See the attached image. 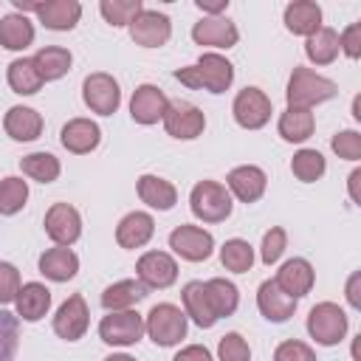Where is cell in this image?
I'll use <instances>...</instances> for the list:
<instances>
[{
  "mask_svg": "<svg viewBox=\"0 0 361 361\" xmlns=\"http://www.w3.org/2000/svg\"><path fill=\"white\" fill-rule=\"evenodd\" d=\"M336 93H338V85L333 79L319 76L316 71L296 65L293 73H290V79H288L285 99H288V107H305V110H310L313 104L330 102Z\"/></svg>",
  "mask_w": 361,
  "mask_h": 361,
  "instance_id": "1",
  "label": "cell"
},
{
  "mask_svg": "<svg viewBox=\"0 0 361 361\" xmlns=\"http://www.w3.org/2000/svg\"><path fill=\"white\" fill-rule=\"evenodd\" d=\"M189 209L197 220L203 223H223L231 209H234V200L228 195V189L217 180H197L189 192Z\"/></svg>",
  "mask_w": 361,
  "mask_h": 361,
  "instance_id": "2",
  "label": "cell"
},
{
  "mask_svg": "<svg viewBox=\"0 0 361 361\" xmlns=\"http://www.w3.org/2000/svg\"><path fill=\"white\" fill-rule=\"evenodd\" d=\"M144 333L158 347H175L180 338H186V313L178 305L161 302L155 305L144 319Z\"/></svg>",
  "mask_w": 361,
  "mask_h": 361,
  "instance_id": "3",
  "label": "cell"
},
{
  "mask_svg": "<svg viewBox=\"0 0 361 361\" xmlns=\"http://www.w3.org/2000/svg\"><path fill=\"white\" fill-rule=\"evenodd\" d=\"M347 327H350V319L336 302H319L307 313V333L322 347H336L338 341H344Z\"/></svg>",
  "mask_w": 361,
  "mask_h": 361,
  "instance_id": "4",
  "label": "cell"
},
{
  "mask_svg": "<svg viewBox=\"0 0 361 361\" xmlns=\"http://www.w3.org/2000/svg\"><path fill=\"white\" fill-rule=\"evenodd\" d=\"M144 336V316L138 310H110L99 322V338L110 347L138 344Z\"/></svg>",
  "mask_w": 361,
  "mask_h": 361,
  "instance_id": "5",
  "label": "cell"
},
{
  "mask_svg": "<svg viewBox=\"0 0 361 361\" xmlns=\"http://www.w3.org/2000/svg\"><path fill=\"white\" fill-rule=\"evenodd\" d=\"M82 99L90 107V113L113 116L118 110V104H121V90H118V82L110 73L96 71V73H87L85 76V82H82Z\"/></svg>",
  "mask_w": 361,
  "mask_h": 361,
  "instance_id": "6",
  "label": "cell"
},
{
  "mask_svg": "<svg viewBox=\"0 0 361 361\" xmlns=\"http://www.w3.org/2000/svg\"><path fill=\"white\" fill-rule=\"evenodd\" d=\"M161 121H164V130H166L172 138H178V141H192V138H197V135L203 133V127H206L203 110H200L197 104H192V102H183V99L169 102Z\"/></svg>",
  "mask_w": 361,
  "mask_h": 361,
  "instance_id": "7",
  "label": "cell"
},
{
  "mask_svg": "<svg viewBox=\"0 0 361 361\" xmlns=\"http://www.w3.org/2000/svg\"><path fill=\"white\" fill-rule=\"evenodd\" d=\"M130 28V37L135 45L141 48H161L169 42L172 37V23L164 11H155V8H141L133 23L127 25Z\"/></svg>",
  "mask_w": 361,
  "mask_h": 361,
  "instance_id": "8",
  "label": "cell"
},
{
  "mask_svg": "<svg viewBox=\"0 0 361 361\" xmlns=\"http://www.w3.org/2000/svg\"><path fill=\"white\" fill-rule=\"evenodd\" d=\"M231 113H234V121L243 130H259V127H265L271 121L274 107H271V99L259 87H243L234 96Z\"/></svg>",
  "mask_w": 361,
  "mask_h": 361,
  "instance_id": "9",
  "label": "cell"
},
{
  "mask_svg": "<svg viewBox=\"0 0 361 361\" xmlns=\"http://www.w3.org/2000/svg\"><path fill=\"white\" fill-rule=\"evenodd\" d=\"M169 248L186 262H203L214 251V237H212V231H206L200 226L183 223V226L169 231Z\"/></svg>",
  "mask_w": 361,
  "mask_h": 361,
  "instance_id": "10",
  "label": "cell"
},
{
  "mask_svg": "<svg viewBox=\"0 0 361 361\" xmlns=\"http://www.w3.org/2000/svg\"><path fill=\"white\" fill-rule=\"evenodd\" d=\"M87 324H90V310H87V302L82 293H71L56 316H54V333L65 341H79L85 333H87Z\"/></svg>",
  "mask_w": 361,
  "mask_h": 361,
  "instance_id": "11",
  "label": "cell"
},
{
  "mask_svg": "<svg viewBox=\"0 0 361 361\" xmlns=\"http://www.w3.org/2000/svg\"><path fill=\"white\" fill-rule=\"evenodd\" d=\"M42 226H45V234L56 245H65V248H71L82 237V217L71 203H54L45 212Z\"/></svg>",
  "mask_w": 361,
  "mask_h": 361,
  "instance_id": "12",
  "label": "cell"
},
{
  "mask_svg": "<svg viewBox=\"0 0 361 361\" xmlns=\"http://www.w3.org/2000/svg\"><path fill=\"white\" fill-rule=\"evenodd\" d=\"M135 274H138V279H141L147 288L164 290V288L175 285V279H178V262H175L172 254H166V251H147V254L138 257Z\"/></svg>",
  "mask_w": 361,
  "mask_h": 361,
  "instance_id": "13",
  "label": "cell"
},
{
  "mask_svg": "<svg viewBox=\"0 0 361 361\" xmlns=\"http://www.w3.org/2000/svg\"><path fill=\"white\" fill-rule=\"evenodd\" d=\"M226 189L240 203H257L265 195V189H268V175L259 166H254V164H243V166H234L228 172Z\"/></svg>",
  "mask_w": 361,
  "mask_h": 361,
  "instance_id": "14",
  "label": "cell"
},
{
  "mask_svg": "<svg viewBox=\"0 0 361 361\" xmlns=\"http://www.w3.org/2000/svg\"><path fill=\"white\" fill-rule=\"evenodd\" d=\"M195 71H197L200 90H209V93H226L231 87V82H234V65L226 56L214 54V51L203 54L195 62Z\"/></svg>",
  "mask_w": 361,
  "mask_h": 361,
  "instance_id": "15",
  "label": "cell"
},
{
  "mask_svg": "<svg viewBox=\"0 0 361 361\" xmlns=\"http://www.w3.org/2000/svg\"><path fill=\"white\" fill-rule=\"evenodd\" d=\"M166 93L158 87V85H138L133 99H130V116L135 124H158L166 113Z\"/></svg>",
  "mask_w": 361,
  "mask_h": 361,
  "instance_id": "16",
  "label": "cell"
},
{
  "mask_svg": "<svg viewBox=\"0 0 361 361\" xmlns=\"http://www.w3.org/2000/svg\"><path fill=\"white\" fill-rule=\"evenodd\" d=\"M274 282H276L288 296H293V299L299 302L302 296L310 293V288H313V282H316V271H313V265H310L307 259L293 257V259L282 262V268L276 271Z\"/></svg>",
  "mask_w": 361,
  "mask_h": 361,
  "instance_id": "17",
  "label": "cell"
},
{
  "mask_svg": "<svg viewBox=\"0 0 361 361\" xmlns=\"http://www.w3.org/2000/svg\"><path fill=\"white\" fill-rule=\"evenodd\" d=\"M192 39L209 48H234L240 31L228 17H203L200 23L192 25Z\"/></svg>",
  "mask_w": 361,
  "mask_h": 361,
  "instance_id": "18",
  "label": "cell"
},
{
  "mask_svg": "<svg viewBox=\"0 0 361 361\" xmlns=\"http://www.w3.org/2000/svg\"><path fill=\"white\" fill-rule=\"evenodd\" d=\"M155 234V220L149 212H130L116 226V243L127 251L144 248Z\"/></svg>",
  "mask_w": 361,
  "mask_h": 361,
  "instance_id": "19",
  "label": "cell"
},
{
  "mask_svg": "<svg viewBox=\"0 0 361 361\" xmlns=\"http://www.w3.org/2000/svg\"><path fill=\"white\" fill-rule=\"evenodd\" d=\"M257 307L268 322H288L296 313V299L288 296L274 279H265L257 290Z\"/></svg>",
  "mask_w": 361,
  "mask_h": 361,
  "instance_id": "20",
  "label": "cell"
},
{
  "mask_svg": "<svg viewBox=\"0 0 361 361\" xmlns=\"http://www.w3.org/2000/svg\"><path fill=\"white\" fill-rule=\"evenodd\" d=\"M59 141H62V147H65L68 152H73V155H87V152H93V149L99 147L102 130H99V124L90 121V118H71V121L62 127Z\"/></svg>",
  "mask_w": 361,
  "mask_h": 361,
  "instance_id": "21",
  "label": "cell"
},
{
  "mask_svg": "<svg viewBox=\"0 0 361 361\" xmlns=\"http://www.w3.org/2000/svg\"><path fill=\"white\" fill-rule=\"evenodd\" d=\"M3 130L14 141H37L42 135V116L34 107L14 104L3 116Z\"/></svg>",
  "mask_w": 361,
  "mask_h": 361,
  "instance_id": "22",
  "label": "cell"
},
{
  "mask_svg": "<svg viewBox=\"0 0 361 361\" xmlns=\"http://www.w3.org/2000/svg\"><path fill=\"white\" fill-rule=\"evenodd\" d=\"M82 17L79 0H45L37 8V20L51 31H71Z\"/></svg>",
  "mask_w": 361,
  "mask_h": 361,
  "instance_id": "23",
  "label": "cell"
},
{
  "mask_svg": "<svg viewBox=\"0 0 361 361\" xmlns=\"http://www.w3.org/2000/svg\"><path fill=\"white\" fill-rule=\"evenodd\" d=\"M285 28L296 37H310L322 28V6L313 0H293L285 6Z\"/></svg>",
  "mask_w": 361,
  "mask_h": 361,
  "instance_id": "24",
  "label": "cell"
},
{
  "mask_svg": "<svg viewBox=\"0 0 361 361\" xmlns=\"http://www.w3.org/2000/svg\"><path fill=\"white\" fill-rule=\"evenodd\" d=\"M180 299H183V313H186L197 327H203V330L214 327L217 316H214V310H212V302H209V293H206V282H200V279L186 282L183 290H180Z\"/></svg>",
  "mask_w": 361,
  "mask_h": 361,
  "instance_id": "25",
  "label": "cell"
},
{
  "mask_svg": "<svg viewBox=\"0 0 361 361\" xmlns=\"http://www.w3.org/2000/svg\"><path fill=\"white\" fill-rule=\"evenodd\" d=\"M37 265H39V274H42L45 279H51V282H68V279H73L76 271H79V257H76L71 248L56 245V248L42 251Z\"/></svg>",
  "mask_w": 361,
  "mask_h": 361,
  "instance_id": "26",
  "label": "cell"
},
{
  "mask_svg": "<svg viewBox=\"0 0 361 361\" xmlns=\"http://www.w3.org/2000/svg\"><path fill=\"white\" fill-rule=\"evenodd\" d=\"M14 305H17V319L39 322L51 307V290L42 282H25V285H20Z\"/></svg>",
  "mask_w": 361,
  "mask_h": 361,
  "instance_id": "27",
  "label": "cell"
},
{
  "mask_svg": "<svg viewBox=\"0 0 361 361\" xmlns=\"http://www.w3.org/2000/svg\"><path fill=\"white\" fill-rule=\"evenodd\" d=\"M135 189H138L141 203H147L149 209L169 212V209L178 203V189H175V183H169L166 178H158V175H141Z\"/></svg>",
  "mask_w": 361,
  "mask_h": 361,
  "instance_id": "28",
  "label": "cell"
},
{
  "mask_svg": "<svg viewBox=\"0 0 361 361\" xmlns=\"http://www.w3.org/2000/svg\"><path fill=\"white\" fill-rule=\"evenodd\" d=\"M149 293V288L141 282V279H121V282H113L102 290V307L110 313V310H130L133 305H138L144 296Z\"/></svg>",
  "mask_w": 361,
  "mask_h": 361,
  "instance_id": "29",
  "label": "cell"
},
{
  "mask_svg": "<svg viewBox=\"0 0 361 361\" xmlns=\"http://www.w3.org/2000/svg\"><path fill=\"white\" fill-rule=\"evenodd\" d=\"M276 130H279L282 141H288V144H302V141H307V138L313 135L316 118H313V113L305 110V107H285V113L279 116Z\"/></svg>",
  "mask_w": 361,
  "mask_h": 361,
  "instance_id": "30",
  "label": "cell"
},
{
  "mask_svg": "<svg viewBox=\"0 0 361 361\" xmlns=\"http://www.w3.org/2000/svg\"><path fill=\"white\" fill-rule=\"evenodd\" d=\"M34 42V25L25 14H6L0 17V45L6 51H25Z\"/></svg>",
  "mask_w": 361,
  "mask_h": 361,
  "instance_id": "31",
  "label": "cell"
},
{
  "mask_svg": "<svg viewBox=\"0 0 361 361\" xmlns=\"http://www.w3.org/2000/svg\"><path fill=\"white\" fill-rule=\"evenodd\" d=\"M31 59H34V65H37L42 82H56V79H62V76L71 71V62H73L71 51L62 48V45H45V48H39Z\"/></svg>",
  "mask_w": 361,
  "mask_h": 361,
  "instance_id": "32",
  "label": "cell"
},
{
  "mask_svg": "<svg viewBox=\"0 0 361 361\" xmlns=\"http://www.w3.org/2000/svg\"><path fill=\"white\" fill-rule=\"evenodd\" d=\"M6 79H8V87L14 93H20V96H34L45 85L42 76H39V71H37V65H34V59H25V56L8 62Z\"/></svg>",
  "mask_w": 361,
  "mask_h": 361,
  "instance_id": "33",
  "label": "cell"
},
{
  "mask_svg": "<svg viewBox=\"0 0 361 361\" xmlns=\"http://www.w3.org/2000/svg\"><path fill=\"white\" fill-rule=\"evenodd\" d=\"M305 54H307V59H310L313 65H330V62L338 56V31L322 25L316 34L307 37Z\"/></svg>",
  "mask_w": 361,
  "mask_h": 361,
  "instance_id": "34",
  "label": "cell"
},
{
  "mask_svg": "<svg viewBox=\"0 0 361 361\" xmlns=\"http://www.w3.org/2000/svg\"><path fill=\"white\" fill-rule=\"evenodd\" d=\"M206 293H209V302H212V310H214L217 319L231 316V313L237 310V305H240V290H237V285L228 282V279H223V276L209 279V282H206Z\"/></svg>",
  "mask_w": 361,
  "mask_h": 361,
  "instance_id": "35",
  "label": "cell"
},
{
  "mask_svg": "<svg viewBox=\"0 0 361 361\" xmlns=\"http://www.w3.org/2000/svg\"><path fill=\"white\" fill-rule=\"evenodd\" d=\"M20 169H23V175H28L37 183H54L59 178V172H62L59 158L51 155V152H31V155H25L20 161Z\"/></svg>",
  "mask_w": 361,
  "mask_h": 361,
  "instance_id": "36",
  "label": "cell"
},
{
  "mask_svg": "<svg viewBox=\"0 0 361 361\" xmlns=\"http://www.w3.org/2000/svg\"><path fill=\"white\" fill-rule=\"evenodd\" d=\"M220 262H223V268L231 271V274H245V271H251V265H254V248H251V243H248V240H240V237L226 240L223 248H220Z\"/></svg>",
  "mask_w": 361,
  "mask_h": 361,
  "instance_id": "37",
  "label": "cell"
},
{
  "mask_svg": "<svg viewBox=\"0 0 361 361\" xmlns=\"http://www.w3.org/2000/svg\"><path fill=\"white\" fill-rule=\"evenodd\" d=\"M327 169V161L319 149H299L293 158H290V172L296 180L302 183H316Z\"/></svg>",
  "mask_w": 361,
  "mask_h": 361,
  "instance_id": "38",
  "label": "cell"
},
{
  "mask_svg": "<svg viewBox=\"0 0 361 361\" xmlns=\"http://www.w3.org/2000/svg\"><path fill=\"white\" fill-rule=\"evenodd\" d=\"M28 200V183L17 175H8L0 180V214L3 217H11L17 212H23Z\"/></svg>",
  "mask_w": 361,
  "mask_h": 361,
  "instance_id": "39",
  "label": "cell"
},
{
  "mask_svg": "<svg viewBox=\"0 0 361 361\" xmlns=\"http://www.w3.org/2000/svg\"><path fill=\"white\" fill-rule=\"evenodd\" d=\"M144 8L141 0H102L99 3V11L104 17V23H110L113 28H121V25H130L133 17Z\"/></svg>",
  "mask_w": 361,
  "mask_h": 361,
  "instance_id": "40",
  "label": "cell"
},
{
  "mask_svg": "<svg viewBox=\"0 0 361 361\" xmlns=\"http://www.w3.org/2000/svg\"><path fill=\"white\" fill-rule=\"evenodd\" d=\"M20 347V319L17 313L0 310V361H14Z\"/></svg>",
  "mask_w": 361,
  "mask_h": 361,
  "instance_id": "41",
  "label": "cell"
},
{
  "mask_svg": "<svg viewBox=\"0 0 361 361\" xmlns=\"http://www.w3.org/2000/svg\"><path fill=\"white\" fill-rule=\"evenodd\" d=\"M220 361H251V347L240 333H226L217 344Z\"/></svg>",
  "mask_w": 361,
  "mask_h": 361,
  "instance_id": "42",
  "label": "cell"
},
{
  "mask_svg": "<svg viewBox=\"0 0 361 361\" xmlns=\"http://www.w3.org/2000/svg\"><path fill=\"white\" fill-rule=\"evenodd\" d=\"M285 245H288V234H285V228H282V226L268 228L265 237H262V245H259V259H262L265 265H274V262L282 257Z\"/></svg>",
  "mask_w": 361,
  "mask_h": 361,
  "instance_id": "43",
  "label": "cell"
},
{
  "mask_svg": "<svg viewBox=\"0 0 361 361\" xmlns=\"http://www.w3.org/2000/svg\"><path fill=\"white\" fill-rule=\"evenodd\" d=\"M330 147H333V152H336L338 158H344V161H358V158H361V133H355V130H341V133L333 135Z\"/></svg>",
  "mask_w": 361,
  "mask_h": 361,
  "instance_id": "44",
  "label": "cell"
},
{
  "mask_svg": "<svg viewBox=\"0 0 361 361\" xmlns=\"http://www.w3.org/2000/svg\"><path fill=\"white\" fill-rule=\"evenodd\" d=\"M20 271L11 262H0V305H8L20 293Z\"/></svg>",
  "mask_w": 361,
  "mask_h": 361,
  "instance_id": "45",
  "label": "cell"
},
{
  "mask_svg": "<svg viewBox=\"0 0 361 361\" xmlns=\"http://www.w3.org/2000/svg\"><path fill=\"white\" fill-rule=\"evenodd\" d=\"M274 361H316V353L305 341L288 338L274 350Z\"/></svg>",
  "mask_w": 361,
  "mask_h": 361,
  "instance_id": "46",
  "label": "cell"
},
{
  "mask_svg": "<svg viewBox=\"0 0 361 361\" xmlns=\"http://www.w3.org/2000/svg\"><path fill=\"white\" fill-rule=\"evenodd\" d=\"M338 51H344L350 59H358L361 56V23H350L338 34Z\"/></svg>",
  "mask_w": 361,
  "mask_h": 361,
  "instance_id": "47",
  "label": "cell"
},
{
  "mask_svg": "<svg viewBox=\"0 0 361 361\" xmlns=\"http://www.w3.org/2000/svg\"><path fill=\"white\" fill-rule=\"evenodd\" d=\"M172 361H212V353H209L203 344H189V347H183Z\"/></svg>",
  "mask_w": 361,
  "mask_h": 361,
  "instance_id": "48",
  "label": "cell"
},
{
  "mask_svg": "<svg viewBox=\"0 0 361 361\" xmlns=\"http://www.w3.org/2000/svg\"><path fill=\"white\" fill-rule=\"evenodd\" d=\"M195 6L206 14V17H220L228 8V0H195Z\"/></svg>",
  "mask_w": 361,
  "mask_h": 361,
  "instance_id": "49",
  "label": "cell"
},
{
  "mask_svg": "<svg viewBox=\"0 0 361 361\" xmlns=\"http://www.w3.org/2000/svg\"><path fill=\"white\" fill-rule=\"evenodd\" d=\"M358 282H361V274H353L350 282H347V302L353 307H361V299H358Z\"/></svg>",
  "mask_w": 361,
  "mask_h": 361,
  "instance_id": "50",
  "label": "cell"
},
{
  "mask_svg": "<svg viewBox=\"0 0 361 361\" xmlns=\"http://www.w3.org/2000/svg\"><path fill=\"white\" fill-rule=\"evenodd\" d=\"M358 180H361V169H353V172H350V178H347V183H350V197H353V203H361V195H358Z\"/></svg>",
  "mask_w": 361,
  "mask_h": 361,
  "instance_id": "51",
  "label": "cell"
},
{
  "mask_svg": "<svg viewBox=\"0 0 361 361\" xmlns=\"http://www.w3.org/2000/svg\"><path fill=\"white\" fill-rule=\"evenodd\" d=\"M104 361H135L133 355H124V353H113V355H107Z\"/></svg>",
  "mask_w": 361,
  "mask_h": 361,
  "instance_id": "52",
  "label": "cell"
},
{
  "mask_svg": "<svg viewBox=\"0 0 361 361\" xmlns=\"http://www.w3.org/2000/svg\"><path fill=\"white\" fill-rule=\"evenodd\" d=\"M353 116H355V118H361V99H358V96L353 99Z\"/></svg>",
  "mask_w": 361,
  "mask_h": 361,
  "instance_id": "53",
  "label": "cell"
}]
</instances>
